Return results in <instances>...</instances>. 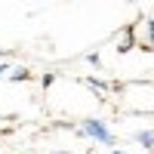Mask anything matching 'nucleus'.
Segmentation results:
<instances>
[{
	"mask_svg": "<svg viewBox=\"0 0 154 154\" xmlns=\"http://www.w3.org/2000/svg\"><path fill=\"white\" fill-rule=\"evenodd\" d=\"M80 133L89 136V139H96V142H102V145H114L111 130L105 126V120H99V117H86V120L80 123Z\"/></svg>",
	"mask_w": 154,
	"mask_h": 154,
	"instance_id": "obj_1",
	"label": "nucleus"
},
{
	"mask_svg": "<svg viewBox=\"0 0 154 154\" xmlns=\"http://www.w3.org/2000/svg\"><path fill=\"white\" fill-rule=\"evenodd\" d=\"M133 46H136V28H126L123 37L117 40V53H130Z\"/></svg>",
	"mask_w": 154,
	"mask_h": 154,
	"instance_id": "obj_2",
	"label": "nucleus"
},
{
	"mask_svg": "<svg viewBox=\"0 0 154 154\" xmlns=\"http://www.w3.org/2000/svg\"><path fill=\"white\" fill-rule=\"evenodd\" d=\"M136 142L142 148H154V130H139L136 133Z\"/></svg>",
	"mask_w": 154,
	"mask_h": 154,
	"instance_id": "obj_3",
	"label": "nucleus"
},
{
	"mask_svg": "<svg viewBox=\"0 0 154 154\" xmlns=\"http://www.w3.org/2000/svg\"><path fill=\"white\" fill-rule=\"evenodd\" d=\"M145 28H148V40H145V43H139V46H142L145 53H151V46H154V19L145 22Z\"/></svg>",
	"mask_w": 154,
	"mask_h": 154,
	"instance_id": "obj_4",
	"label": "nucleus"
},
{
	"mask_svg": "<svg viewBox=\"0 0 154 154\" xmlns=\"http://www.w3.org/2000/svg\"><path fill=\"white\" fill-rule=\"evenodd\" d=\"M9 80H16V83H19V80H31V71H28V68H12Z\"/></svg>",
	"mask_w": 154,
	"mask_h": 154,
	"instance_id": "obj_5",
	"label": "nucleus"
},
{
	"mask_svg": "<svg viewBox=\"0 0 154 154\" xmlns=\"http://www.w3.org/2000/svg\"><path fill=\"white\" fill-rule=\"evenodd\" d=\"M86 86H93L96 93H108V89H111L105 80H96V77H86Z\"/></svg>",
	"mask_w": 154,
	"mask_h": 154,
	"instance_id": "obj_6",
	"label": "nucleus"
},
{
	"mask_svg": "<svg viewBox=\"0 0 154 154\" xmlns=\"http://www.w3.org/2000/svg\"><path fill=\"white\" fill-rule=\"evenodd\" d=\"M53 80H56V74H43V80H40V83H43V86H53Z\"/></svg>",
	"mask_w": 154,
	"mask_h": 154,
	"instance_id": "obj_7",
	"label": "nucleus"
},
{
	"mask_svg": "<svg viewBox=\"0 0 154 154\" xmlns=\"http://www.w3.org/2000/svg\"><path fill=\"white\" fill-rule=\"evenodd\" d=\"M9 71H12V68H9L6 62H3V65H0V77H9Z\"/></svg>",
	"mask_w": 154,
	"mask_h": 154,
	"instance_id": "obj_8",
	"label": "nucleus"
},
{
	"mask_svg": "<svg viewBox=\"0 0 154 154\" xmlns=\"http://www.w3.org/2000/svg\"><path fill=\"white\" fill-rule=\"evenodd\" d=\"M111 154H126V151H111Z\"/></svg>",
	"mask_w": 154,
	"mask_h": 154,
	"instance_id": "obj_9",
	"label": "nucleus"
},
{
	"mask_svg": "<svg viewBox=\"0 0 154 154\" xmlns=\"http://www.w3.org/2000/svg\"><path fill=\"white\" fill-rule=\"evenodd\" d=\"M56 154H68V151H56Z\"/></svg>",
	"mask_w": 154,
	"mask_h": 154,
	"instance_id": "obj_10",
	"label": "nucleus"
},
{
	"mask_svg": "<svg viewBox=\"0 0 154 154\" xmlns=\"http://www.w3.org/2000/svg\"><path fill=\"white\" fill-rule=\"evenodd\" d=\"M151 53H154V46H151Z\"/></svg>",
	"mask_w": 154,
	"mask_h": 154,
	"instance_id": "obj_11",
	"label": "nucleus"
}]
</instances>
